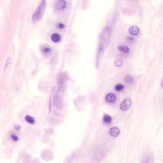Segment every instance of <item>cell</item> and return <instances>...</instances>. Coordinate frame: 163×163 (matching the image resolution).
<instances>
[{"instance_id": "1", "label": "cell", "mask_w": 163, "mask_h": 163, "mask_svg": "<svg viewBox=\"0 0 163 163\" xmlns=\"http://www.w3.org/2000/svg\"><path fill=\"white\" fill-rule=\"evenodd\" d=\"M46 0H42L34 13L32 18L33 22L36 23L42 18L46 7Z\"/></svg>"}, {"instance_id": "2", "label": "cell", "mask_w": 163, "mask_h": 163, "mask_svg": "<svg viewBox=\"0 0 163 163\" xmlns=\"http://www.w3.org/2000/svg\"><path fill=\"white\" fill-rule=\"evenodd\" d=\"M131 104V101L129 98H127L121 104L120 107V109L123 111L127 110L130 107Z\"/></svg>"}, {"instance_id": "3", "label": "cell", "mask_w": 163, "mask_h": 163, "mask_svg": "<svg viewBox=\"0 0 163 163\" xmlns=\"http://www.w3.org/2000/svg\"><path fill=\"white\" fill-rule=\"evenodd\" d=\"M67 3L65 0H58L56 3V7L58 10H64L66 7Z\"/></svg>"}, {"instance_id": "4", "label": "cell", "mask_w": 163, "mask_h": 163, "mask_svg": "<svg viewBox=\"0 0 163 163\" xmlns=\"http://www.w3.org/2000/svg\"><path fill=\"white\" fill-rule=\"evenodd\" d=\"M120 133V129L117 127H114L110 130V133L113 137L118 136Z\"/></svg>"}, {"instance_id": "5", "label": "cell", "mask_w": 163, "mask_h": 163, "mask_svg": "<svg viewBox=\"0 0 163 163\" xmlns=\"http://www.w3.org/2000/svg\"><path fill=\"white\" fill-rule=\"evenodd\" d=\"M116 97L115 95L113 93L108 94L106 98V101L109 103H113L115 101Z\"/></svg>"}, {"instance_id": "6", "label": "cell", "mask_w": 163, "mask_h": 163, "mask_svg": "<svg viewBox=\"0 0 163 163\" xmlns=\"http://www.w3.org/2000/svg\"><path fill=\"white\" fill-rule=\"evenodd\" d=\"M129 32L132 35H137L140 32V30L138 27L135 26H131L129 29Z\"/></svg>"}, {"instance_id": "7", "label": "cell", "mask_w": 163, "mask_h": 163, "mask_svg": "<svg viewBox=\"0 0 163 163\" xmlns=\"http://www.w3.org/2000/svg\"><path fill=\"white\" fill-rule=\"evenodd\" d=\"M51 39L54 43H57L61 40V37L60 35L57 34H54L51 35Z\"/></svg>"}, {"instance_id": "8", "label": "cell", "mask_w": 163, "mask_h": 163, "mask_svg": "<svg viewBox=\"0 0 163 163\" xmlns=\"http://www.w3.org/2000/svg\"><path fill=\"white\" fill-rule=\"evenodd\" d=\"M118 49L120 51L125 53H129L130 49L128 46L125 45H122L118 47Z\"/></svg>"}, {"instance_id": "9", "label": "cell", "mask_w": 163, "mask_h": 163, "mask_svg": "<svg viewBox=\"0 0 163 163\" xmlns=\"http://www.w3.org/2000/svg\"><path fill=\"white\" fill-rule=\"evenodd\" d=\"M112 121V117L110 115L105 114L103 117V121L104 123L108 124L111 123Z\"/></svg>"}, {"instance_id": "10", "label": "cell", "mask_w": 163, "mask_h": 163, "mask_svg": "<svg viewBox=\"0 0 163 163\" xmlns=\"http://www.w3.org/2000/svg\"><path fill=\"white\" fill-rule=\"evenodd\" d=\"M26 120L30 124H33L35 122V120L32 117L29 115H26L25 117Z\"/></svg>"}, {"instance_id": "11", "label": "cell", "mask_w": 163, "mask_h": 163, "mask_svg": "<svg viewBox=\"0 0 163 163\" xmlns=\"http://www.w3.org/2000/svg\"><path fill=\"white\" fill-rule=\"evenodd\" d=\"M51 50L48 47H45L42 49V52L45 54H48L51 52Z\"/></svg>"}, {"instance_id": "12", "label": "cell", "mask_w": 163, "mask_h": 163, "mask_svg": "<svg viewBox=\"0 0 163 163\" xmlns=\"http://www.w3.org/2000/svg\"><path fill=\"white\" fill-rule=\"evenodd\" d=\"M124 79L127 83H132L133 81V79L132 76L129 75H127L125 76Z\"/></svg>"}, {"instance_id": "13", "label": "cell", "mask_w": 163, "mask_h": 163, "mask_svg": "<svg viewBox=\"0 0 163 163\" xmlns=\"http://www.w3.org/2000/svg\"><path fill=\"white\" fill-rule=\"evenodd\" d=\"M124 88V86L123 85L119 84H117L115 87V89L116 91L120 92L123 90Z\"/></svg>"}, {"instance_id": "14", "label": "cell", "mask_w": 163, "mask_h": 163, "mask_svg": "<svg viewBox=\"0 0 163 163\" xmlns=\"http://www.w3.org/2000/svg\"><path fill=\"white\" fill-rule=\"evenodd\" d=\"M115 65L117 67H120L123 65V61L121 59H117L115 62Z\"/></svg>"}, {"instance_id": "15", "label": "cell", "mask_w": 163, "mask_h": 163, "mask_svg": "<svg viewBox=\"0 0 163 163\" xmlns=\"http://www.w3.org/2000/svg\"><path fill=\"white\" fill-rule=\"evenodd\" d=\"M10 61H11L10 58H8L7 59V60L6 62L5 65V66H4V69L6 68L7 66L9 64H10Z\"/></svg>"}, {"instance_id": "16", "label": "cell", "mask_w": 163, "mask_h": 163, "mask_svg": "<svg viewBox=\"0 0 163 163\" xmlns=\"http://www.w3.org/2000/svg\"><path fill=\"white\" fill-rule=\"evenodd\" d=\"M11 137L13 141L17 142L19 138L16 136L12 134L11 136Z\"/></svg>"}, {"instance_id": "17", "label": "cell", "mask_w": 163, "mask_h": 163, "mask_svg": "<svg viewBox=\"0 0 163 163\" xmlns=\"http://www.w3.org/2000/svg\"><path fill=\"white\" fill-rule=\"evenodd\" d=\"M58 28L59 29H64L65 28V26L61 23H60L58 24Z\"/></svg>"}, {"instance_id": "18", "label": "cell", "mask_w": 163, "mask_h": 163, "mask_svg": "<svg viewBox=\"0 0 163 163\" xmlns=\"http://www.w3.org/2000/svg\"><path fill=\"white\" fill-rule=\"evenodd\" d=\"M127 39L129 41H132L134 40V39L133 38L131 37H128L127 38Z\"/></svg>"}, {"instance_id": "19", "label": "cell", "mask_w": 163, "mask_h": 163, "mask_svg": "<svg viewBox=\"0 0 163 163\" xmlns=\"http://www.w3.org/2000/svg\"><path fill=\"white\" fill-rule=\"evenodd\" d=\"M20 128L21 127L19 126H15V129L17 130H19L20 129Z\"/></svg>"}]
</instances>
